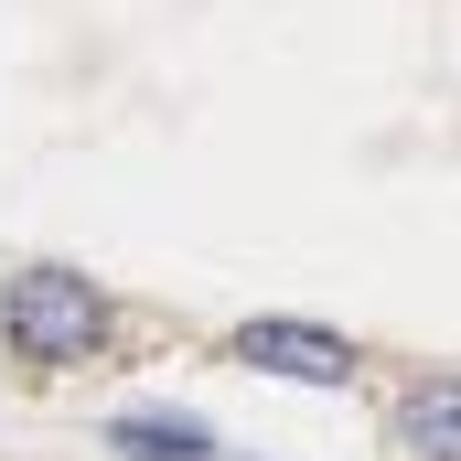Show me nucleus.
<instances>
[{
  "label": "nucleus",
  "instance_id": "f257e3e1",
  "mask_svg": "<svg viewBox=\"0 0 461 461\" xmlns=\"http://www.w3.org/2000/svg\"><path fill=\"white\" fill-rule=\"evenodd\" d=\"M11 344L32 354V365L86 354V344H97V290H86V279H65V268H32V279L11 290Z\"/></svg>",
  "mask_w": 461,
  "mask_h": 461
},
{
  "label": "nucleus",
  "instance_id": "7ed1b4c3",
  "mask_svg": "<svg viewBox=\"0 0 461 461\" xmlns=\"http://www.w3.org/2000/svg\"><path fill=\"white\" fill-rule=\"evenodd\" d=\"M397 429H408V451H419V461H461V386H419Z\"/></svg>",
  "mask_w": 461,
  "mask_h": 461
},
{
  "label": "nucleus",
  "instance_id": "f03ea898",
  "mask_svg": "<svg viewBox=\"0 0 461 461\" xmlns=\"http://www.w3.org/2000/svg\"><path fill=\"white\" fill-rule=\"evenodd\" d=\"M247 354H258V365H279V375H312V386H344V375H354V354L322 344V333H301V322H258Z\"/></svg>",
  "mask_w": 461,
  "mask_h": 461
}]
</instances>
